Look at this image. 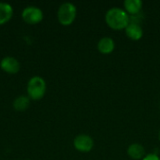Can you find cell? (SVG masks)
Returning <instances> with one entry per match:
<instances>
[{"label": "cell", "instance_id": "6da1fadb", "mask_svg": "<svg viewBox=\"0 0 160 160\" xmlns=\"http://www.w3.org/2000/svg\"><path fill=\"white\" fill-rule=\"evenodd\" d=\"M105 22L107 25L113 30H123L129 24L130 18L125 9L114 7L106 12Z\"/></svg>", "mask_w": 160, "mask_h": 160}, {"label": "cell", "instance_id": "9c48e42d", "mask_svg": "<svg viewBox=\"0 0 160 160\" xmlns=\"http://www.w3.org/2000/svg\"><path fill=\"white\" fill-rule=\"evenodd\" d=\"M128 156L134 160H142L145 155V148L140 143H132L127 150Z\"/></svg>", "mask_w": 160, "mask_h": 160}, {"label": "cell", "instance_id": "9a60e30c", "mask_svg": "<svg viewBox=\"0 0 160 160\" xmlns=\"http://www.w3.org/2000/svg\"><path fill=\"white\" fill-rule=\"evenodd\" d=\"M158 140H159V141H160V130H159V131H158Z\"/></svg>", "mask_w": 160, "mask_h": 160}, {"label": "cell", "instance_id": "7c38bea8", "mask_svg": "<svg viewBox=\"0 0 160 160\" xmlns=\"http://www.w3.org/2000/svg\"><path fill=\"white\" fill-rule=\"evenodd\" d=\"M30 98L27 97V95H21L18 96L12 103L13 109L17 112H23L25 111L29 105H30Z\"/></svg>", "mask_w": 160, "mask_h": 160}, {"label": "cell", "instance_id": "7a4b0ae2", "mask_svg": "<svg viewBox=\"0 0 160 160\" xmlns=\"http://www.w3.org/2000/svg\"><path fill=\"white\" fill-rule=\"evenodd\" d=\"M47 90L46 81L40 76L31 77L26 84L27 97L32 100H40L44 98Z\"/></svg>", "mask_w": 160, "mask_h": 160}, {"label": "cell", "instance_id": "4fadbf2b", "mask_svg": "<svg viewBox=\"0 0 160 160\" xmlns=\"http://www.w3.org/2000/svg\"><path fill=\"white\" fill-rule=\"evenodd\" d=\"M130 18V22H135V23H138V24H141L142 22L143 21L144 19V16L142 12L138 13V14H135V15H131L129 16Z\"/></svg>", "mask_w": 160, "mask_h": 160}, {"label": "cell", "instance_id": "3957f363", "mask_svg": "<svg viewBox=\"0 0 160 160\" xmlns=\"http://www.w3.org/2000/svg\"><path fill=\"white\" fill-rule=\"evenodd\" d=\"M77 17V8L73 3L65 2L61 4L57 10V20L60 24L68 26L72 24Z\"/></svg>", "mask_w": 160, "mask_h": 160}, {"label": "cell", "instance_id": "5bb4252c", "mask_svg": "<svg viewBox=\"0 0 160 160\" xmlns=\"http://www.w3.org/2000/svg\"><path fill=\"white\" fill-rule=\"evenodd\" d=\"M142 160H160V158L156 154H148L143 158Z\"/></svg>", "mask_w": 160, "mask_h": 160}, {"label": "cell", "instance_id": "5b68a950", "mask_svg": "<svg viewBox=\"0 0 160 160\" xmlns=\"http://www.w3.org/2000/svg\"><path fill=\"white\" fill-rule=\"evenodd\" d=\"M73 146L78 152L89 153L94 147V140L87 134H80L74 138Z\"/></svg>", "mask_w": 160, "mask_h": 160}, {"label": "cell", "instance_id": "52a82bcc", "mask_svg": "<svg viewBox=\"0 0 160 160\" xmlns=\"http://www.w3.org/2000/svg\"><path fill=\"white\" fill-rule=\"evenodd\" d=\"M125 31L127 37L134 41L140 40L143 36V30L142 25L135 22H129V24L127 26Z\"/></svg>", "mask_w": 160, "mask_h": 160}, {"label": "cell", "instance_id": "8992f818", "mask_svg": "<svg viewBox=\"0 0 160 160\" xmlns=\"http://www.w3.org/2000/svg\"><path fill=\"white\" fill-rule=\"evenodd\" d=\"M1 69L8 74H16L21 69L19 60L13 56H5L0 61Z\"/></svg>", "mask_w": 160, "mask_h": 160}, {"label": "cell", "instance_id": "ba28073f", "mask_svg": "<svg viewBox=\"0 0 160 160\" xmlns=\"http://www.w3.org/2000/svg\"><path fill=\"white\" fill-rule=\"evenodd\" d=\"M115 49V42L110 37H104L98 42V50L102 54H110Z\"/></svg>", "mask_w": 160, "mask_h": 160}, {"label": "cell", "instance_id": "30bf717a", "mask_svg": "<svg viewBox=\"0 0 160 160\" xmlns=\"http://www.w3.org/2000/svg\"><path fill=\"white\" fill-rule=\"evenodd\" d=\"M14 10L10 4L7 2H0V25L8 22L12 16Z\"/></svg>", "mask_w": 160, "mask_h": 160}, {"label": "cell", "instance_id": "8fae6325", "mask_svg": "<svg viewBox=\"0 0 160 160\" xmlns=\"http://www.w3.org/2000/svg\"><path fill=\"white\" fill-rule=\"evenodd\" d=\"M142 1L141 0H126L124 2L125 9L129 16L142 12Z\"/></svg>", "mask_w": 160, "mask_h": 160}, {"label": "cell", "instance_id": "277c9868", "mask_svg": "<svg viewBox=\"0 0 160 160\" xmlns=\"http://www.w3.org/2000/svg\"><path fill=\"white\" fill-rule=\"evenodd\" d=\"M44 18L42 9L37 6H27L22 11V19L27 24H38Z\"/></svg>", "mask_w": 160, "mask_h": 160}]
</instances>
